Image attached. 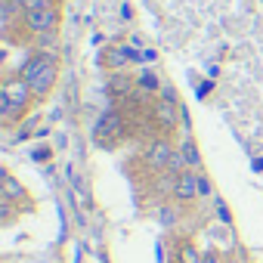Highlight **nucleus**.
<instances>
[{"label": "nucleus", "instance_id": "obj_11", "mask_svg": "<svg viewBox=\"0 0 263 263\" xmlns=\"http://www.w3.org/2000/svg\"><path fill=\"white\" fill-rule=\"evenodd\" d=\"M177 146H180V155H183V161H186V167H189V171H201V164H204V158H201V149H198V140H195L192 134H183V140H180Z\"/></svg>", "mask_w": 263, "mask_h": 263}, {"label": "nucleus", "instance_id": "obj_7", "mask_svg": "<svg viewBox=\"0 0 263 263\" xmlns=\"http://www.w3.org/2000/svg\"><path fill=\"white\" fill-rule=\"evenodd\" d=\"M0 198H7V201L19 204L22 211H31V208H34L31 192H28V189H25V183H22V180H16L10 171H0Z\"/></svg>", "mask_w": 263, "mask_h": 263}, {"label": "nucleus", "instance_id": "obj_8", "mask_svg": "<svg viewBox=\"0 0 263 263\" xmlns=\"http://www.w3.org/2000/svg\"><path fill=\"white\" fill-rule=\"evenodd\" d=\"M180 108H183V105L155 99V105H152V121H155V127H158V134H164V137L174 134L177 124H180Z\"/></svg>", "mask_w": 263, "mask_h": 263}, {"label": "nucleus", "instance_id": "obj_27", "mask_svg": "<svg viewBox=\"0 0 263 263\" xmlns=\"http://www.w3.org/2000/svg\"><path fill=\"white\" fill-rule=\"evenodd\" d=\"M121 19H124V22L134 19V7H130V4H124V7H121Z\"/></svg>", "mask_w": 263, "mask_h": 263}, {"label": "nucleus", "instance_id": "obj_15", "mask_svg": "<svg viewBox=\"0 0 263 263\" xmlns=\"http://www.w3.org/2000/svg\"><path fill=\"white\" fill-rule=\"evenodd\" d=\"M214 217H217V223H223L226 229H232V223H235V217H232V211H229V204L217 195L214 198Z\"/></svg>", "mask_w": 263, "mask_h": 263}, {"label": "nucleus", "instance_id": "obj_17", "mask_svg": "<svg viewBox=\"0 0 263 263\" xmlns=\"http://www.w3.org/2000/svg\"><path fill=\"white\" fill-rule=\"evenodd\" d=\"M34 50L59 53V34H41V37H34Z\"/></svg>", "mask_w": 263, "mask_h": 263}, {"label": "nucleus", "instance_id": "obj_25", "mask_svg": "<svg viewBox=\"0 0 263 263\" xmlns=\"http://www.w3.org/2000/svg\"><path fill=\"white\" fill-rule=\"evenodd\" d=\"M50 134H53V127H50V124H41V127L34 130V140H47Z\"/></svg>", "mask_w": 263, "mask_h": 263}, {"label": "nucleus", "instance_id": "obj_9", "mask_svg": "<svg viewBox=\"0 0 263 263\" xmlns=\"http://www.w3.org/2000/svg\"><path fill=\"white\" fill-rule=\"evenodd\" d=\"M171 198L177 204H189L198 201V171H183L180 177H174V192Z\"/></svg>", "mask_w": 263, "mask_h": 263}, {"label": "nucleus", "instance_id": "obj_20", "mask_svg": "<svg viewBox=\"0 0 263 263\" xmlns=\"http://www.w3.org/2000/svg\"><path fill=\"white\" fill-rule=\"evenodd\" d=\"M198 198H217L214 195V183L204 171H198Z\"/></svg>", "mask_w": 263, "mask_h": 263}, {"label": "nucleus", "instance_id": "obj_30", "mask_svg": "<svg viewBox=\"0 0 263 263\" xmlns=\"http://www.w3.org/2000/svg\"><path fill=\"white\" fill-rule=\"evenodd\" d=\"M241 263H254V260H241Z\"/></svg>", "mask_w": 263, "mask_h": 263}, {"label": "nucleus", "instance_id": "obj_18", "mask_svg": "<svg viewBox=\"0 0 263 263\" xmlns=\"http://www.w3.org/2000/svg\"><path fill=\"white\" fill-rule=\"evenodd\" d=\"M25 13H34V10H50V7H62V0H19Z\"/></svg>", "mask_w": 263, "mask_h": 263}, {"label": "nucleus", "instance_id": "obj_12", "mask_svg": "<svg viewBox=\"0 0 263 263\" xmlns=\"http://www.w3.org/2000/svg\"><path fill=\"white\" fill-rule=\"evenodd\" d=\"M161 87H164V78H161L155 68H140V71H137V90H143V93H149V96H158Z\"/></svg>", "mask_w": 263, "mask_h": 263}, {"label": "nucleus", "instance_id": "obj_22", "mask_svg": "<svg viewBox=\"0 0 263 263\" xmlns=\"http://www.w3.org/2000/svg\"><path fill=\"white\" fill-rule=\"evenodd\" d=\"M155 99H164V102H174V105H180V93H177V90H174L167 81H164V87H161V93H158Z\"/></svg>", "mask_w": 263, "mask_h": 263}, {"label": "nucleus", "instance_id": "obj_23", "mask_svg": "<svg viewBox=\"0 0 263 263\" xmlns=\"http://www.w3.org/2000/svg\"><path fill=\"white\" fill-rule=\"evenodd\" d=\"M214 84H217L214 78H204L201 84H195V96H198V99H208V96H211V90H214Z\"/></svg>", "mask_w": 263, "mask_h": 263}, {"label": "nucleus", "instance_id": "obj_29", "mask_svg": "<svg viewBox=\"0 0 263 263\" xmlns=\"http://www.w3.org/2000/svg\"><path fill=\"white\" fill-rule=\"evenodd\" d=\"M155 251H158V263H164V241H158V248H155Z\"/></svg>", "mask_w": 263, "mask_h": 263}, {"label": "nucleus", "instance_id": "obj_21", "mask_svg": "<svg viewBox=\"0 0 263 263\" xmlns=\"http://www.w3.org/2000/svg\"><path fill=\"white\" fill-rule=\"evenodd\" d=\"M158 217H161V226H174V223H177V208H174V204H161Z\"/></svg>", "mask_w": 263, "mask_h": 263}, {"label": "nucleus", "instance_id": "obj_13", "mask_svg": "<svg viewBox=\"0 0 263 263\" xmlns=\"http://www.w3.org/2000/svg\"><path fill=\"white\" fill-rule=\"evenodd\" d=\"M201 254L204 251H198V245L192 238H180L174 248V263H201Z\"/></svg>", "mask_w": 263, "mask_h": 263}, {"label": "nucleus", "instance_id": "obj_4", "mask_svg": "<svg viewBox=\"0 0 263 263\" xmlns=\"http://www.w3.org/2000/svg\"><path fill=\"white\" fill-rule=\"evenodd\" d=\"M174 155H177V143H174L171 137H164V134L152 137V140L143 146V164H146L149 174H167Z\"/></svg>", "mask_w": 263, "mask_h": 263}, {"label": "nucleus", "instance_id": "obj_1", "mask_svg": "<svg viewBox=\"0 0 263 263\" xmlns=\"http://www.w3.org/2000/svg\"><path fill=\"white\" fill-rule=\"evenodd\" d=\"M19 74L28 81L34 99H37V102H47L50 93H53L56 84H59L62 59H59V53H47V50H34V47H31L28 56H25L22 65H19Z\"/></svg>", "mask_w": 263, "mask_h": 263}, {"label": "nucleus", "instance_id": "obj_2", "mask_svg": "<svg viewBox=\"0 0 263 263\" xmlns=\"http://www.w3.org/2000/svg\"><path fill=\"white\" fill-rule=\"evenodd\" d=\"M34 105H37V99H34L28 81L22 74H7L4 84H0V124L7 130L19 127L31 115Z\"/></svg>", "mask_w": 263, "mask_h": 263}, {"label": "nucleus", "instance_id": "obj_14", "mask_svg": "<svg viewBox=\"0 0 263 263\" xmlns=\"http://www.w3.org/2000/svg\"><path fill=\"white\" fill-rule=\"evenodd\" d=\"M28 158H31L34 164H44V167H50V164H53V158H56V149H53L50 143H37V146H31Z\"/></svg>", "mask_w": 263, "mask_h": 263}, {"label": "nucleus", "instance_id": "obj_3", "mask_svg": "<svg viewBox=\"0 0 263 263\" xmlns=\"http://www.w3.org/2000/svg\"><path fill=\"white\" fill-rule=\"evenodd\" d=\"M127 137V115L121 108H105L93 124V143L102 149H115Z\"/></svg>", "mask_w": 263, "mask_h": 263}, {"label": "nucleus", "instance_id": "obj_19", "mask_svg": "<svg viewBox=\"0 0 263 263\" xmlns=\"http://www.w3.org/2000/svg\"><path fill=\"white\" fill-rule=\"evenodd\" d=\"M155 62H158V50H155V47H143V50H140L137 65H140V68H152Z\"/></svg>", "mask_w": 263, "mask_h": 263}, {"label": "nucleus", "instance_id": "obj_6", "mask_svg": "<svg viewBox=\"0 0 263 263\" xmlns=\"http://www.w3.org/2000/svg\"><path fill=\"white\" fill-rule=\"evenodd\" d=\"M25 28H28L31 37H41V34H59V31H62V7H50V10L25 13Z\"/></svg>", "mask_w": 263, "mask_h": 263}, {"label": "nucleus", "instance_id": "obj_24", "mask_svg": "<svg viewBox=\"0 0 263 263\" xmlns=\"http://www.w3.org/2000/svg\"><path fill=\"white\" fill-rule=\"evenodd\" d=\"M201 263H226V260H223V251L220 248H204Z\"/></svg>", "mask_w": 263, "mask_h": 263}, {"label": "nucleus", "instance_id": "obj_16", "mask_svg": "<svg viewBox=\"0 0 263 263\" xmlns=\"http://www.w3.org/2000/svg\"><path fill=\"white\" fill-rule=\"evenodd\" d=\"M22 214V208L19 204H13V201H7V198H0V223L4 226H10V223H16V217Z\"/></svg>", "mask_w": 263, "mask_h": 263}, {"label": "nucleus", "instance_id": "obj_5", "mask_svg": "<svg viewBox=\"0 0 263 263\" xmlns=\"http://www.w3.org/2000/svg\"><path fill=\"white\" fill-rule=\"evenodd\" d=\"M137 59H140V50L134 44H108L96 56V65L111 74V71H130V68L137 65Z\"/></svg>", "mask_w": 263, "mask_h": 263}, {"label": "nucleus", "instance_id": "obj_26", "mask_svg": "<svg viewBox=\"0 0 263 263\" xmlns=\"http://www.w3.org/2000/svg\"><path fill=\"white\" fill-rule=\"evenodd\" d=\"M251 174H263V155H254L251 158Z\"/></svg>", "mask_w": 263, "mask_h": 263}, {"label": "nucleus", "instance_id": "obj_28", "mask_svg": "<svg viewBox=\"0 0 263 263\" xmlns=\"http://www.w3.org/2000/svg\"><path fill=\"white\" fill-rule=\"evenodd\" d=\"M56 146L65 149V146H68V137H65V134H56Z\"/></svg>", "mask_w": 263, "mask_h": 263}, {"label": "nucleus", "instance_id": "obj_10", "mask_svg": "<svg viewBox=\"0 0 263 263\" xmlns=\"http://www.w3.org/2000/svg\"><path fill=\"white\" fill-rule=\"evenodd\" d=\"M105 90H108V96H111L115 102H127L130 93L137 90V74H130V71H111Z\"/></svg>", "mask_w": 263, "mask_h": 263}]
</instances>
